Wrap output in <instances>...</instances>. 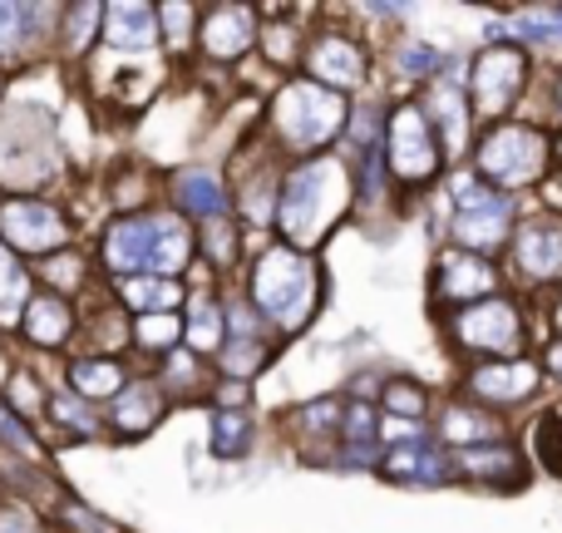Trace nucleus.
<instances>
[{"label": "nucleus", "mask_w": 562, "mask_h": 533, "mask_svg": "<svg viewBox=\"0 0 562 533\" xmlns=\"http://www.w3.org/2000/svg\"><path fill=\"white\" fill-rule=\"evenodd\" d=\"M346 208V174L330 158L291 168V178L277 193V223L296 247H311Z\"/></svg>", "instance_id": "1"}, {"label": "nucleus", "mask_w": 562, "mask_h": 533, "mask_svg": "<svg viewBox=\"0 0 562 533\" xmlns=\"http://www.w3.org/2000/svg\"><path fill=\"white\" fill-rule=\"evenodd\" d=\"M252 297L277 326L296 331L306 326L311 317V297H316V277H311V263L291 247H272V253L257 263L252 271Z\"/></svg>", "instance_id": "2"}, {"label": "nucleus", "mask_w": 562, "mask_h": 533, "mask_svg": "<svg viewBox=\"0 0 562 533\" xmlns=\"http://www.w3.org/2000/svg\"><path fill=\"white\" fill-rule=\"evenodd\" d=\"M340 124H346V104H340L336 89H321L316 79H301V85H286L277 95V129L286 144H321V138L340 134Z\"/></svg>", "instance_id": "3"}, {"label": "nucleus", "mask_w": 562, "mask_h": 533, "mask_svg": "<svg viewBox=\"0 0 562 533\" xmlns=\"http://www.w3.org/2000/svg\"><path fill=\"white\" fill-rule=\"evenodd\" d=\"M454 203H459V218H454V233L464 247H479V253H488V247H498L508 237V223H514L518 203L508 193H494V188H484L479 178H459L454 184Z\"/></svg>", "instance_id": "4"}, {"label": "nucleus", "mask_w": 562, "mask_h": 533, "mask_svg": "<svg viewBox=\"0 0 562 533\" xmlns=\"http://www.w3.org/2000/svg\"><path fill=\"white\" fill-rule=\"evenodd\" d=\"M543 158H548L543 134L528 129V124L494 129V134L484 138V148H479V168H484L488 178H498V184H508V188L533 184V178L543 174Z\"/></svg>", "instance_id": "5"}, {"label": "nucleus", "mask_w": 562, "mask_h": 533, "mask_svg": "<svg viewBox=\"0 0 562 533\" xmlns=\"http://www.w3.org/2000/svg\"><path fill=\"white\" fill-rule=\"evenodd\" d=\"M524 75H528V59L518 55L514 45H488L484 55L474 59V99H469L474 119L504 114L518 99V89H524Z\"/></svg>", "instance_id": "6"}, {"label": "nucleus", "mask_w": 562, "mask_h": 533, "mask_svg": "<svg viewBox=\"0 0 562 533\" xmlns=\"http://www.w3.org/2000/svg\"><path fill=\"white\" fill-rule=\"evenodd\" d=\"M0 233L20 253H55L69 237L65 218L49 203H40V198H10V203H0Z\"/></svg>", "instance_id": "7"}, {"label": "nucleus", "mask_w": 562, "mask_h": 533, "mask_svg": "<svg viewBox=\"0 0 562 533\" xmlns=\"http://www.w3.org/2000/svg\"><path fill=\"white\" fill-rule=\"evenodd\" d=\"M459 341L474 351H494V356H514L524 341V321L508 301H484V307L459 311Z\"/></svg>", "instance_id": "8"}, {"label": "nucleus", "mask_w": 562, "mask_h": 533, "mask_svg": "<svg viewBox=\"0 0 562 533\" xmlns=\"http://www.w3.org/2000/svg\"><path fill=\"white\" fill-rule=\"evenodd\" d=\"M390 168H395L400 178H409V184L429 178L439 168L435 138H429L419 109H395V119H390Z\"/></svg>", "instance_id": "9"}, {"label": "nucleus", "mask_w": 562, "mask_h": 533, "mask_svg": "<svg viewBox=\"0 0 562 533\" xmlns=\"http://www.w3.org/2000/svg\"><path fill=\"white\" fill-rule=\"evenodd\" d=\"M154 243H158V218H124L104 237V263L114 271H128V277L154 271Z\"/></svg>", "instance_id": "10"}, {"label": "nucleus", "mask_w": 562, "mask_h": 533, "mask_svg": "<svg viewBox=\"0 0 562 533\" xmlns=\"http://www.w3.org/2000/svg\"><path fill=\"white\" fill-rule=\"evenodd\" d=\"M306 65L321 89H350L366 79V55H360V45L346 35H321L316 45H311Z\"/></svg>", "instance_id": "11"}, {"label": "nucleus", "mask_w": 562, "mask_h": 533, "mask_svg": "<svg viewBox=\"0 0 562 533\" xmlns=\"http://www.w3.org/2000/svg\"><path fill=\"white\" fill-rule=\"evenodd\" d=\"M514 257H518V267L538 281L562 277V223L558 218H538V223H528L514 243Z\"/></svg>", "instance_id": "12"}, {"label": "nucleus", "mask_w": 562, "mask_h": 533, "mask_svg": "<svg viewBox=\"0 0 562 533\" xmlns=\"http://www.w3.org/2000/svg\"><path fill=\"white\" fill-rule=\"evenodd\" d=\"M252 45V10L243 5H213L203 15V49L217 59H233Z\"/></svg>", "instance_id": "13"}, {"label": "nucleus", "mask_w": 562, "mask_h": 533, "mask_svg": "<svg viewBox=\"0 0 562 533\" xmlns=\"http://www.w3.org/2000/svg\"><path fill=\"white\" fill-rule=\"evenodd\" d=\"M474 396L479 400H528L538 390V366L533 360H504V366L474 370Z\"/></svg>", "instance_id": "14"}, {"label": "nucleus", "mask_w": 562, "mask_h": 533, "mask_svg": "<svg viewBox=\"0 0 562 533\" xmlns=\"http://www.w3.org/2000/svg\"><path fill=\"white\" fill-rule=\"evenodd\" d=\"M429 109H435V124H439V134H445V148L449 154H464V138H469V119H474V109H469V99H464V89L459 85H449V79H439L435 85V95H429Z\"/></svg>", "instance_id": "15"}, {"label": "nucleus", "mask_w": 562, "mask_h": 533, "mask_svg": "<svg viewBox=\"0 0 562 533\" xmlns=\"http://www.w3.org/2000/svg\"><path fill=\"white\" fill-rule=\"evenodd\" d=\"M445 455H439V445H429V440H405V445L390 455V475L405 479V485H439L445 479Z\"/></svg>", "instance_id": "16"}, {"label": "nucleus", "mask_w": 562, "mask_h": 533, "mask_svg": "<svg viewBox=\"0 0 562 533\" xmlns=\"http://www.w3.org/2000/svg\"><path fill=\"white\" fill-rule=\"evenodd\" d=\"M439 267H445L439 271V291L445 297H479V291L494 287V271H488V263H479L474 253H449Z\"/></svg>", "instance_id": "17"}, {"label": "nucleus", "mask_w": 562, "mask_h": 533, "mask_svg": "<svg viewBox=\"0 0 562 533\" xmlns=\"http://www.w3.org/2000/svg\"><path fill=\"white\" fill-rule=\"evenodd\" d=\"M104 35H109V45H124V49H144V45H154V10L148 5H109L104 10Z\"/></svg>", "instance_id": "18"}, {"label": "nucleus", "mask_w": 562, "mask_h": 533, "mask_svg": "<svg viewBox=\"0 0 562 533\" xmlns=\"http://www.w3.org/2000/svg\"><path fill=\"white\" fill-rule=\"evenodd\" d=\"M173 193H178V208H188L193 218H217V213L227 208V198H223V188H217V178L203 174V168H188V174L173 184Z\"/></svg>", "instance_id": "19"}, {"label": "nucleus", "mask_w": 562, "mask_h": 533, "mask_svg": "<svg viewBox=\"0 0 562 533\" xmlns=\"http://www.w3.org/2000/svg\"><path fill=\"white\" fill-rule=\"evenodd\" d=\"M69 326H75V317H69V307L59 297H35L25 307V331L30 341H45V346H55V341L69 336Z\"/></svg>", "instance_id": "20"}, {"label": "nucleus", "mask_w": 562, "mask_h": 533, "mask_svg": "<svg viewBox=\"0 0 562 533\" xmlns=\"http://www.w3.org/2000/svg\"><path fill=\"white\" fill-rule=\"evenodd\" d=\"M158 415H164V390L128 386L124 396H119V430H128V435H144V430H154Z\"/></svg>", "instance_id": "21"}, {"label": "nucleus", "mask_w": 562, "mask_h": 533, "mask_svg": "<svg viewBox=\"0 0 562 533\" xmlns=\"http://www.w3.org/2000/svg\"><path fill=\"white\" fill-rule=\"evenodd\" d=\"M178 281L173 277H134V281H124V301L134 311H144V317H164L168 307H178Z\"/></svg>", "instance_id": "22"}, {"label": "nucleus", "mask_w": 562, "mask_h": 533, "mask_svg": "<svg viewBox=\"0 0 562 533\" xmlns=\"http://www.w3.org/2000/svg\"><path fill=\"white\" fill-rule=\"evenodd\" d=\"M69 380H75L79 396H114V390L124 386V370H119V360L85 356V360H75V366H69Z\"/></svg>", "instance_id": "23"}, {"label": "nucleus", "mask_w": 562, "mask_h": 533, "mask_svg": "<svg viewBox=\"0 0 562 533\" xmlns=\"http://www.w3.org/2000/svg\"><path fill=\"white\" fill-rule=\"evenodd\" d=\"M20 301H25V271H20V263L5 253V247H0V321H15Z\"/></svg>", "instance_id": "24"}, {"label": "nucleus", "mask_w": 562, "mask_h": 533, "mask_svg": "<svg viewBox=\"0 0 562 533\" xmlns=\"http://www.w3.org/2000/svg\"><path fill=\"white\" fill-rule=\"evenodd\" d=\"M533 455L548 475H562V420L558 415H543L533 425Z\"/></svg>", "instance_id": "25"}, {"label": "nucleus", "mask_w": 562, "mask_h": 533, "mask_svg": "<svg viewBox=\"0 0 562 533\" xmlns=\"http://www.w3.org/2000/svg\"><path fill=\"white\" fill-rule=\"evenodd\" d=\"M213 449L217 455H243L247 449V420L233 415V410H223V415H213Z\"/></svg>", "instance_id": "26"}, {"label": "nucleus", "mask_w": 562, "mask_h": 533, "mask_svg": "<svg viewBox=\"0 0 562 533\" xmlns=\"http://www.w3.org/2000/svg\"><path fill=\"white\" fill-rule=\"evenodd\" d=\"M459 465L469 469V475H498V469H518L514 465V449L508 445H498V449H464V455H459Z\"/></svg>", "instance_id": "27"}, {"label": "nucleus", "mask_w": 562, "mask_h": 533, "mask_svg": "<svg viewBox=\"0 0 562 533\" xmlns=\"http://www.w3.org/2000/svg\"><path fill=\"white\" fill-rule=\"evenodd\" d=\"M188 336H193L203 351H217V341H223V321H217V307L198 301V311L188 317Z\"/></svg>", "instance_id": "28"}, {"label": "nucleus", "mask_w": 562, "mask_h": 533, "mask_svg": "<svg viewBox=\"0 0 562 533\" xmlns=\"http://www.w3.org/2000/svg\"><path fill=\"white\" fill-rule=\"evenodd\" d=\"M445 435L449 440H464V445H469V440H488V435H494V425H488L484 415H469V410H449V415H445Z\"/></svg>", "instance_id": "29"}, {"label": "nucleus", "mask_w": 562, "mask_h": 533, "mask_svg": "<svg viewBox=\"0 0 562 533\" xmlns=\"http://www.w3.org/2000/svg\"><path fill=\"white\" fill-rule=\"evenodd\" d=\"M262 360H267V351L257 346V341H237V346H227L223 366H227V376H252Z\"/></svg>", "instance_id": "30"}, {"label": "nucleus", "mask_w": 562, "mask_h": 533, "mask_svg": "<svg viewBox=\"0 0 562 533\" xmlns=\"http://www.w3.org/2000/svg\"><path fill=\"white\" fill-rule=\"evenodd\" d=\"M178 336H183V326H178L168 311H164V317H144V321H138V341H144V346H173Z\"/></svg>", "instance_id": "31"}, {"label": "nucleus", "mask_w": 562, "mask_h": 533, "mask_svg": "<svg viewBox=\"0 0 562 533\" xmlns=\"http://www.w3.org/2000/svg\"><path fill=\"white\" fill-rule=\"evenodd\" d=\"M45 524H40V514L35 509H25V504H5L0 509V533H40Z\"/></svg>", "instance_id": "32"}, {"label": "nucleus", "mask_w": 562, "mask_h": 533, "mask_svg": "<svg viewBox=\"0 0 562 533\" xmlns=\"http://www.w3.org/2000/svg\"><path fill=\"white\" fill-rule=\"evenodd\" d=\"M25 20H30V5H0V55L15 49L20 25H25Z\"/></svg>", "instance_id": "33"}, {"label": "nucleus", "mask_w": 562, "mask_h": 533, "mask_svg": "<svg viewBox=\"0 0 562 533\" xmlns=\"http://www.w3.org/2000/svg\"><path fill=\"white\" fill-rule=\"evenodd\" d=\"M385 400H390V410H395V415H400V410H405V415H425V396H419V386H409V380H405V386L395 380Z\"/></svg>", "instance_id": "34"}, {"label": "nucleus", "mask_w": 562, "mask_h": 533, "mask_svg": "<svg viewBox=\"0 0 562 533\" xmlns=\"http://www.w3.org/2000/svg\"><path fill=\"white\" fill-rule=\"evenodd\" d=\"M75 271H79V263H75V257H59V263L49 267V277H55L59 287H75Z\"/></svg>", "instance_id": "35"}, {"label": "nucleus", "mask_w": 562, "mask_h": 533, "mask_svg": "<svg viewBox=\"0 0 562 533\" xmlns=\"http://www.w3.org/2000/svg\"><path fill=\"white\" fill-rule=\"evenodd\" d=\"M405 65L409 69H429V65H439V55H429V49H405Z\"/></svg>", "instance_id": "36"}, {"label": "nucleus", "mask_w": 562, "mask_h": 533, "mask_svg": "<svg viewBox=\"0 0 562 533\" xmlns=\"http://www.w3.org/2000/svg\"><path fill=\"white\" fill-rule=\"evenodd\" d=\"M548 366H553V376L562 380V341H558V346H553V351H548Z\"/></svg>", "instance_id": "37"}, {"label": "nucleus", "mask_w": 562, "mask_h": 533, "mask_svg": "<svg viewBox=\"0 0 562 533\" xmlns=\"http://www.w3.org/2000/svg\"><path fill=\"white\" fill-rule=\"evenodd\" d=\"M558 109H562V85H558Z\"/></svg>", "instance_id": "38"}, {"label": "nucleus", "mask_w": 562, "mask_h": 533, "mask_svg": "<svg viewBox=\"0 0 562 533\" xmlns=\"http://www.w3.org/2000/svg\"><path fill=\"white\" fill-rule=\"evenodd\" d=\"M558 326H562V307H558Z\"/></svg>", "instance_id": "39"}]
</instances>
